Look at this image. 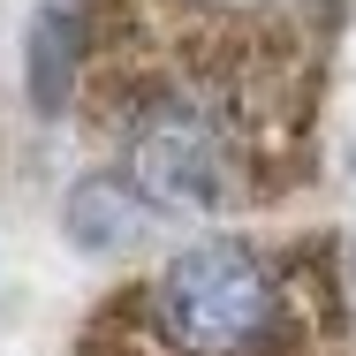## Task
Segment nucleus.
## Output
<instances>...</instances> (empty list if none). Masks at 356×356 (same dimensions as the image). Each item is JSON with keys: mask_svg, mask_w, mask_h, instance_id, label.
Wrapping results in <instances>:
<instances>
[{"mask_svg": "<svg viewBox=\"0 0 356 356\" xmlns=\"http://www.w3.org/2000/svg\"><path fill=\"white\" fill-rule=\"evenodd\" d=\"M349 273H356V243H349Z\"/></svg>", "mask_w": 356, "mask_h": 356, "instance_id": "obj_5", "label": "nucleus"}, {"mask_svg": "<svg viewBox=\"0 0 356 356\" xmlns=\"http://www.w3.org/2000/svg\"><path fill=\"white\" fill-rule=\"evenodd\" d=\"M61 227H69L76 250H122V243H144L159 220L144 213L114 175H99V167H91V175L69 190V205H61Z\"/></svg>", "mask_w": 356, "mask_h": 356, "instance_id": "obj_4", "label": "nucleus"}, {"mask_svg": "<svg viewBox=\"0 0 356 356\" xmlns=\"http://www.w3.org/2000/svg\"><path fill=\"white\" fill-rule=\"evenodd\" d=\"M69 356H356L334 235L220 227L99 296Z\"/></svg>", "mask_w": 356, "mask_h": 356, "instance_id": "obj_2", "label": "nucleus"}, {"mask_svg": "<svg viewBox=\"0 0 356 356\" xmlns=\"http://www.w3.org/2000/svg\"><path fill=\"white\" fill-rule=\"evenodd\" d=\"M76 76H83V0H54L31 15L23 38V91L46 122H61L76 106Z\"/></svg>", "mask_w": 356, "mask_h": 356, "instance_id": "obj_3", "label": "nucleus"}, {"mask_svg": "<svg viewBox=\"0 0 356 356\" xmlns=\"http://www.w3.org/2000/svg\"><path fill=\"white\" fill-rule=\"evenodd\" d=\"M326 0H83L76 106L152 220H250L318 175Z\"/></svg>", "mask_w": 356, "mask_h": 356, "instance_id": "obj_1", "label": "nucleus"}]
</instances>
